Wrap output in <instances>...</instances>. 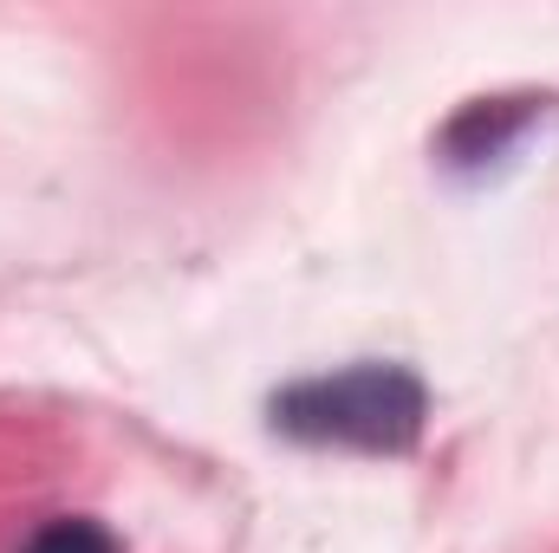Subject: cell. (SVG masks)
<instances>
[{"instance_id":"1","label":"cell","mask_w":559,"mask_h":553,"mask_svg":"<svg viewBox=\"0 0 559 553\" xmlns=\"http://www.w3.org/2000/svg\"><path fill=\"white\" fill-rule=\"evenodd\" d=\"M274 430L293 443H332L365 456H404L423 436L429 391L411 365H352L332 378H299L274 404Z\"/></svg>"},{"instance_id":"2","label":"cell","mask_w":559,"mask_h":553,"mask_svg":"<svg viewBox=\"0 0 559 553\" xmlns=\"http://www.w3.org/2000/svg\"><path fill=\"white\" fill-rule=\"evenodd\" d=\"M527 118H534V98H495V105L481 98V105H468V111L449 125V138L442 143H449L455 163H481V156L508 150V138H514Z\"/></svg>"},{"instance_id":"3","label":"cell","mask_w":559,"mask_h":553,"mask_svg":"<svg viewBox=\"0 0 559 553\" xmlns=\"http://www.w3.org/2000/svg\"><path fill=\"white\" fill-rule=\"evenodd\" d=\"M20 553H124V548H118V534H111L105 521H92V515H59V521H46Z\"/></svg>"}]
</instances>
